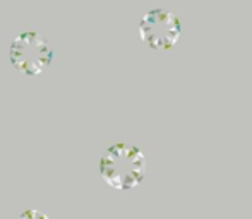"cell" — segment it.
Masks as SVG:
<instances>
[{"label": "cell", "instance_id": "cell-3", "mask_svg": "<svg viewBox=\"0 0 252 219\" xmlns=\"http://www.w3.org/2000/svg\"><path fill=\"white\" fill-rule=\"evenodd\" d=\"M182 36V21L175 12L156 7L139 21V38L143 45L155 52H168L179 43Z\"/></svg>", "mask_w": 252, "mask_h": 219}, {"label": "cell", "instance_id": "cell-2", "mask_svg": "<svg viewBox=\"0 0 252 219\" xmlns=\"http://www.w3.org/2000/svg\"><path fill=\"white\" fill-rule=\"evenodd\" d=\"M52 43L47 36L34 29H26L12 38L9 47L10 65L24 76H38L53 62Z\"/></svg>", "mask_w": 252, "mask_h": 219}, {"label": "cell", "instance_id": "cell-1", "mask_svg": "<svg viewBox=\"0 0 252 219\" xmlns=\"http://www.w3.org/2000/svg\"><path fill=\"white\" fill-rule=\"evenodd\" d=\"M98 171L103 182L113 190L129 192L146 178V154L136 144L115 142L103 151L98 161Z\"/></svg>", "mask_w": 252, "mask_h": 219}, {"label": "cell", "instance_id": "cell-4", "mask_svg": "<svg viewBox=\"0 0 252 219\" xmlns=\"http://www.w3.org/2000/svg\"><path fill=\"white\" fill-rule=\"evenodd\" d=\"M17 219H48V216L38 209H28V211H24V213H21L19 216H17Z\"/></svg>", "mask_w": 252, "mask_h": 219}]
</instances>
